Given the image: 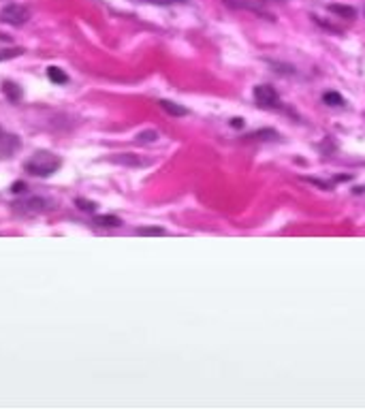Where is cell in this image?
<instances>
[{"mask_svg": "<svg viewBox=\"0 0 365 410\" xmlns=\"http://www.w3.org/2000/svg\"><path fill=\"white\" fill-rule=\"evenodd\" d=\"M62 160L51 152H36L28 163H26V171L32 173V175H38V177H47L51 173H56L60 169Z\"/></svg>", "mask_w": 365, "mask_h": 410, "instance_id": "obj_1", "label": "cell"}, {"mask_svg": "<svg viewBox=\"0 0 365 410\" xmlns=\"http://www.w3.org/2000/svg\"><path fill=\"white\" fill-rule=\"evenodd\" d=\"M30 19V11L22 4H6L0 11V22L9 24V26H24Z\"/></svg>", "mask_w": 365, "mask_h": 410, "instance_id": "obj_2", "label": "cell"}, {"mask_svg": "<svg viewBox=\"0 0 365 410\" xmlns=\"http://www.w3.org/2000/svg\"><path fill=\"white\" fill-rule=\"evenodd\" d=\"M54 201H49V199H41V197H32L28 201H22L17 203V207H24L26 211H32V214H43V211H49L54 209Z\"/></svg>", "mask_w": 365, "mask_h": 410, "instance_id": "obj_3", "label": "cell"}, {"mask_svg": "<svg viewBox=\"0 0 365 410\" xmlns=\"http://www.w3.org/2000/svg\"><path fill=\"white\" fill-rule=\"evenodd\" d=\"M254 99L261 107H275L278 102V92L271 86H256L254 88Z\"/></svg>", "mask_w": 365, "mask_h": 410, "instance_id": "obj_4", "label": "cell"}, {"mask_svg": "<svg viewBox=\"0 0 365 410\" xmlns=\"http://www.w3.org/2000/svg\"><path fill=\"white\" fill-rule=\"evenodd\" d=\"M111 163H118V165H128V167H143L147 165V160L139 158L137 154H115V156L109 158Z\"/></svg>", "mask_w": 365, "mask_h": 410, "instance_id": "obj_5", "label": "cell"}, {"mask_svg": "<svg viewBox=\"0 0 365 410\" xmlns=\"http://www.w3.org/2000/svg\"><path fill=\"white\" fill-rule=\"evenodd\" d=\"M160 105V109H163V111H166L169 115H188V109L186 107H182V105H177V102H173V101H160L158 102Z\"/></svg>", "mask_w": 365, "mask_h": 410, "instance_id": "obj_6", "label": "cell"}, {"mask_svg": "<svg viewBox=\"0 0 365 410\" xmlns=\"http://www.w3.org/2000/svg\"><path fill=\"white\" fill-rule=\"evenodd\" d=\"M47 77H49V81H54V83H66L68 81L66 73H64L62 68H58V67H49L47 68Z\"/></svg>", "mask_w": 365, "mask_h": 410, "instance_id": "obj_7", "label": "cell"}, {"mask_svg": "<svg viewBox=\"0 0 365 410\" xmlns=\"http://www.w3.org/2000/svg\"><path fill=\"white\" fill-rule=\"evenodd\" d=\"M94 224H96V227H120L122 220L118 216H96Z\"/></svg>", "mask_w": 365, "mask_h": 410, "instance_id": "obj_8", "label": "cell"}, {"mask_svg": "<svg viewBox=\"0 0 365 410\" xmlns=\"http://www.w3.org/2000/svg\"><path fill=\"white\" fill-rule=\"evenodd\" d=\"M329 11L331 13H337V15H342L344 19H352V17H355V9H352V6H346V4H331Z\"/></svg>", "mask_w": 365, "mask_h": 410, "instance_id": "obj_9", "label": "cell"}, {"mask_svg": "<svg viewBox=\"0 0 365 410\" xmlns=\"http://www.w3.org/2000/svg\"><path fill=\"white\" fill-rule=\"evenodd\" d=\"M323 102H325V105H329V107H339V105H344V99H342V94H339V92H325L323 94Z\"/></svg>", "mask_w": 365, "mask_h": 410, "instance_id": "obj_10", "label": "cell"}, {"mask_svg": "<svg viewBox=\"0 0 365 410\" xmlns=\"http://www.w3.org/2000/svg\"><path fill=\"white\" fill-rule=\"evenodd\" d=\"M4 94H6V99L13 101V102L22 99V90H19V86H15V83H11V81L4 83Z\"/></svg>", "mask_w": 365, "mask_h": 410, "instance_id": "obj_11", "label": "cell"}, {"mask_svg": "<svg viewBox=\"0 0 365 410\" xmlns=\"http://www.w3.org/2000/svg\"><path fill=\"white\" fill-rule=\"evenodd\" d=\"M156 139H158L156 131H143V133H139L137 137H134L137 143H152V141H156Z\"/></svg>", "mask_w": 365, "mask_h": 410, "instance_id": "obj_12", "label": "cell"}, {"mask_svg": "<svg viewBox=\"0 0 365 410\" xmlns=\"http://www.w3.org/2000/svg\"><path fill=\"white\" fill-rule=\"evenodd\" d=\"M166 231L165 229H160V227H141L137 229V235H147V237H152V235H165Z\"/></svg>", "mask_w": 365, "mask_h": 410, "instance_id": "obj_13", "label": "cell"}, {"mask_svg": "<svg viewBox=\"0 0 365 410\" xmlns=\"http://www.w3.org/2000/svg\"><path fill=\"white\" fill-rule=\"evenodd\" d=\"M224 4L231 6V9H254L248 0H224Z\"/></svg>", "mask_w": 365, "mask_h": 410, "instance_id": "obj_14", "label": "cell"}, {"mask_svg": "<svg viewBox=\"0 0 365 410\" xmlns=\"http://www.w3.org/2000/svg\"><path fill=\"white\" fill-rule=\"evenodd\" d=\"M75 203H77V207H79V209H83V211H94L96 207H99V205H96V203H92V201H86V199H77Z\"/></svg>", "mask_w": 365, "mask_h": 410, "instance_id": "obj_15", "label": "cell"}, {"mask_svg": "<svg viewBox=\"0 0 365 410\" xmlns=\"http://www.w3.org/2000/svg\"><path fill=\"white\" fill-rule=\"evenodd\" d=\"M11 190L15 192V195H22V192L26 190V184H24V182H15V184L11 186Z\"/></svg>", "mask_w": 365, "mask_h": 410, "instance_id": "obj_16", "label": "cell"}, {"mask_svg": "<svg viewBox=\"0 0 365 410\" xmlns=\"http://www.w3.org/2000/svg\"><path fill=\"white\" fill-rule=\"evenodd\" d=\"M231 126H233V128H241L243 126V120L241 118H233V120H231Z\"/></svg>", "mask_w": 365, "mask_h": 410, "instance_id": "obj_17", "label": "cell"}]
</instances>
